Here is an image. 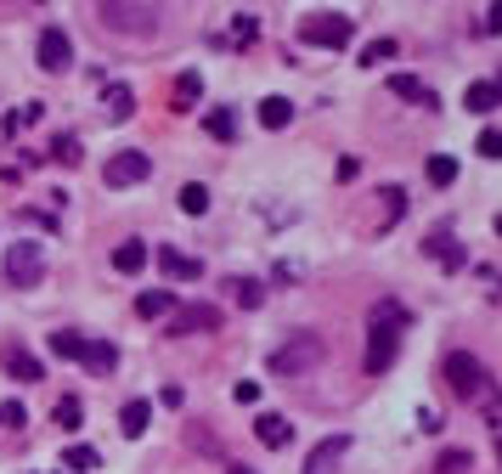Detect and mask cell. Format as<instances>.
<instances>
[{
	"instance_id": "obj_1",
	"label": "cell",
	"mask_w": 502,
	"mask_h": 474,
	"mask_svg": "<svg viewBox=\"0 0 502 474\" xmlns=\"http://www.w3.org/2000/svg\"><path fill=\"white\" fill-rule=\"evenodd\" d=\"M401 328H407V305L401 299H379L367 311V356H362V373L367 378H384L401 356Z\"/></svg>"
},
{
	"instance_id": "obj_2",
	"label": "cell",
	"mask_w": 502,
	"mask_h": 474,
	"mask_svg": "<svg viewBox=\"0 0 502 474\" xmlns=\"http://www.w3.org/2000/svg\"><path fill=\"white\" fill-rule=\"evenodd\" d=\"M322 356H327V344H322V333H310V328H294L277 351L265 356V373L271 378H305L310 368H322Z\"/></svg>"
},
{
	"instance_id": "obj_3",
	"label": "cell",
	"mask_w": 502,
	"mask_h": 474,
	"mask_svg": "<svg viewBox=\"0 0 502 474\" xmlns=\"http://www.w3.org/2000/svg\"><path fill=\"white\" fill-rule=\"evenodd\" d=\"M102 29L108 34H130V40H148L158 29V6H124V0H102L96 6Z\"/></svg>"
},
{
	"instance_id": "obj_4",
	"label": "cell",
	"mask_w": 502,
	"mask_h": 474,
	"mask_svg": "<svg viewBox=\"0 0 502 474\" xmlns=\"http://www.w3.org/2000/svg\"><path fill=\"white\" fill-rule=\"evenodd\" d=\"M441 378H446V390L457 401H480V390H486V368H480V356H469V351H446Z\"/></svg>"
},
{
	"instance_id": "obj_5",
	"label": "cell",
	"mask_w": 502,
	"mask_h": 474,
	"mask_svg": "<svg viewBox=\"0 0 502 474\" xmlns=\"http://www.w3.org/2000/svg\"><path fill=\"white\" fill-rule=\"evenodd\" d=\"M350 34H355V23H350L345 12H310L305 23H300V40H305V46H322V51L350 46Z\"/></svg>"
},
{
	"instance_id": "obj_6",
	"label": "cell",
	"mask_w": 502,
	"mask_h": 474,
	"mask_svg": "<svg viewBox=\"0 0 502 474\" xmlns=\"http://www.w3.org/2000/svg\"><path fill=\"white\" fill-rule=\"evenodd\" d=\"M40 277H46V254H40L34 237H23V243L6 249V283L12 288H34Z\"/></svg>"
},
{
	"instance_id": "obj_7",
	"label": "cell",
	"mask_w": 502,
	"mask_h": 474,
	"mask_svg": "<svg viewBox=\"0 0 502 474\" xmlns=\"http://www.w3.org/2000/svg\"><path fill=\"white\" fill-rule=\"evenodd\" d=\"M34 62H40V68H46V74H62V68H68V62H74V40H68V29H40V40H34Z\"/></svg>"
},
{
	"instance_id": "obj_8",
	"label": "cell",
	"mask_w": 502,
	"mask_h": 474,
	"mask_svg": "<svg viewBox=\"0 0 502 474\" xmlns=\"http://www.w3.org/2000/svg\"><path fill=\"white\" fill-rule=\"evenodd\" d=\"M148 176H153V164H148V153H136V147H124V153H113L102 164V181L108 187H141Z\"/></svg>"
},
{
	"instance_id": "obj_9",
	"label": "cell",
	"mask_w": 502,
	"mask_h": 474,
	"mask_svg": "<svg viewBox=\"0 0 502 474\" xmlns=\"http://www.w3.org/2000/svg\"><path fill=\"white\" fill-rule=\"evenodd\" d=\"M220 328V305H175L170 311V333H215Z\"/></svg>"
},
{
	"instance_id": "obj_10",
	"label": "cell",
	"mask_w": 502,
	"mask_h": 474,
	"mask_svg": "<svg viewBox=\"0 0 502 474\" xmlns=\"http://www.w3.org/2000/svg\"><path fill=\"white\" fill-rule=\"evenodd\" d=\"M424 254H429V260H441L446 271H463V266H469V254H463V243H457V237H452L446 226H435V232L424 237Z\"/></svg>"
},
{
	"instance_id": "obj_11",
	"label": "cell",
	"mask_w": 502,
	"mask_h": 474,
	"mask_svg": "<svg viewBox=\"0 0 502 474\" xmlns=\"http://www.w3.org/2000/svg\"><path fill=\"white\" fill-rule=\"evenodd\" d=\"M345 458H350V435H327V441L305 458V469H300V474H333Z\"/></svg>"
},
{
	"instance_id": "obj_12",
	"label": "cell",
	"mask_w": 502,
	"mask_h": 474,
	"mask_svg": "<svg viewBox=\"0 0 502 474\" xmlns=\"http://www.w3.org/2000/svg\"><path fill=\"white\" fill-rule=\"evenodd\" d=\"M0 373H6V378H17V384H40V378H46V368H40V356L17 351V344H6V351H0Z\"/></svg>"
},
{
	"instance_id": "obj_13",
	"label": "cell",
	"mask_w": 502,
	"mask_h": 474,
	"mask_svg": "<svg viewBox=\"0 0 502 474\" xmlns=\"http://www.w3.org/2000/svg\"><path fill=\"white\" fill-rule=\"evenodd\" d=\"M372 198H379V214L367 221V232H390V226L407 214V192H401V187H379Z\"/></svg>"
},
{
	"instance_id": "obj_14",
	"label": "cell",
	"mask_w": 502,
	"mask_h": 474,
	"mask_svg": "<svg viewBox=\"0 0 502 474\" xmlns=\"http://www.w3.org/2000/svg\"><path fill=\"white\" fill-rule=\"evenodd\" d=\"M153 260H158V271L170 277V283H198V277H203V266L193 260V254H181V249H158Z\"/></svg>"
},
{
	"instance_id": "obj_15",
	"label": "cell",
	"mask_w": 502,
	"mask_h": 474,
	"mask_svg": "<svg viewBox=\"0 0 502 474\" xmlns=\"http://www.w3.org/2000/svg\"><path fill=\"white\" fill-rule=\"evenodd\" d=\"M255 441L271 446V451H282L288 441H294V424H288L282 413H260V418H255Z\"/></svg>"
},
{
	"instance_id": "obj_16",
	"label": "cell",
	"mask_w": 502,
	"mask_h": 474,
	"mask_svg": "<svg viewBox=\"0 0 502 474\" xmlns=\"http://www.w3.org/2000/svg\"><path fill=\"white\" fill-rule=\"evenodd\" d=\"M148 418H153V401H148V396H130V401L119 406V429H124L130 441H136V435H148Z\"/></svg>"
},
{
	"instance_id": "obj_17",
	"label": "cell",
	"mask_w": 502,
	"mask_h": 474,
	"mask_svg": "<svg viewBox=\"0 0 502 474\" xmlns=\"http://www.w3.org/2000/svg\"><path fill=\"white\" fill-rule=\"evenodd\" d=\"M79 361H85L91 373H102V378H108V373L119 368V351H113L108 339H85V351H79Z\"/></svg>"
},
{
	"instance_id": "obj_18",
	"label": "cell",
	"mask_w": 502,
	"mask_h": 474,
	"mask_svg": "<svg viewBox=\"0 0 502 474\" xmlns=\"http://www.w3.org/2000/svg\"><path fill=\"white\" fill-rule=\"evenodd\" d=\"M102 114H108L113 124L130 119L136 114V91H130V85H108V91H102Z\"/></svg>"
},
{
	"instance_id": "obj_19",
	"label": "cell",
	"mask_w": 502,
	"mask_h": 474,
	"mask_svg": "<svg viewBox=\"0 0 502 474\" xmlns=\"http://www.w3.org/2000/svg\"><path fill=\"white\" fill-rule=\"evenodd\" d=\"M226 288H232V305L238 311H260L265 305V283H255V277H232Z\"/></svg>"
},
{
	"instance_id": "obj_20",
	"label": "cell",
	"mask_w": 502,
	"mask_h": 474,
	"mask_svg": "<svg viewBox=\"0 0 502 474\" xmlns=\"http://www.w3.org/2000/svg\"><path fill=\"white\" fill-rule=\"evenodd\" d=\"M390 91L401 96V102H417V107H435V91H429V85L417 79V74H395V79H390Z\"/></svg>"
},
{
	"instance_id": "obj_21",
	"label": "cell",
	"mask_w": 502,
	"mask_h": 474,
	"mask_svg": "<svg viewBox=\"0 0 502 474\" xmlns=\"http://www.w3.org/2000/svg\"><path fill=\"white\" fill-rule=\"evenodd\" d=\"M153 260V254H148V243H136V237H130V243H119L113 249V271H124V277H136L141 266H148Z\"/></svg>"
},
{
	"instance_id": "obj_22",
	"label": "cell",
	"mask_w": 502,
	"mask_h": 474,
	"mask_svg": "<svg viewBox=\"0 0 502 474\" xmlns=\"http://www.w3.org/2000/svg\"><path fill=\"white\" fill-rule=\"evenodd\" d=\"M170 311H175V288H153V294L136 299V316H148V322L153 316H170Z\"/></svg>"
},
{
	"instance_id": "obj_23",
	"label": "cell",
	"mask_w": 502,
	"mask_h": 474,
	"mask_svg": "<svg viewBox=\"0 0 502 474\" xmlns=\"http://www.w3.org/2000/svg\"><path fill=\"white\" fill-rule=\"evenodd\" d=\"M288 119H294V102H288V96H265L260 102V124H265V131H282Z\"/></svg>"
},
{
	"instance_id": "obj_24",
	"label": "cell",
	"mask_w": 502,
	"mask_h": 474,
	"mask_svg": "<svg viewBox=\"0 0 502 474\" xmlns=\"http://www.w3.org/2000/svg\"><path fill=\"white\" fill-rule=\"evenodd\" d=\"M463 107H469V114H491V107H502L497 91H491V79H474L469 91H463Z\"/></svg>"
},
{
	"instance_id": "obj_25",
	"label": "cell",
	"mask_w": 502,
	"mask_h": 474,
	"mask_svg": "<svg viewBox=\"0 0 502 474\" xmlns=\"http://www.w3.org/2000/svg\"><path fill=\"white\" fill-rule=\"evenodd\" d=\"M79 424H85V401H79V396H62V401H57V429H68V435H74Z\"/></svg>"
},
{
	"instance_id": "obj_26",
	"label": "cell",
	"mask_w": 502,
	"mask_h": 474,
	"mask_svg": "<svg viewBox=\"0 0 502 474\" xmlns=\"http://www.w3.org/2000/svg\"><path fill=\"white\" fill-rule=\"evenodd\" d=\"M198 96H203V79H198L193 68H186V74L175 79V114H186V107H193Z\"/></svg>"
},
{
	"instance_id": "obj_27",
	"label": "cell",
	"mask_w": 502,
	"mask_h": 474,
	"mask_svg": "<svg viewBox=\"0 0 502 474\" xmlns=\"http://www.w3.org/2000/svg\"><path fill=\"white\" fill-rule=\"evenodd\" d=\"M203 131L215 136V141H232V136H238V119H232V107H215V114L203 119Z\"/></svg>"
},
{
	"instance_id": "obj_28",
	"label": "cell",
	"mask_w": 502,
	"mask_h": 474,
	"mask_svg": "<svg viewBox=\"0 0 502 474\" xmlns=\"http://www.w3.org/2000/svg\"><path fill=\"white\" fill-rule=\"evenodd\" d=\"M469 469H474V458H469L463 446H446L441 458H435V474H469Z\"/></svg>"
},
{
	"instance_id": "obj_29",
	"label": "cell",
	"mask_w": 502,
	"mask_h": 474,
	"mask_svg": "<svg viewBox=\"0 0 502 474\" xmlns=\"http://www.w3.org/2000/svg\"><path fill=\"white\" fill-rule=\"evenodd\" d=\"M175 204H181L186 214H203V209H209V187H203V181H186V187L175 192Z\"/></svg>"
},
{
	"instance_id": "obj_30",
	"label": "cell",
	"mask_w": 502,
	"mask_h": 474,
	"mask_svg": "<svg viewBox=\"0 0 502 474\" xmlns=\"http://www.w3.org/2000/svg\"><path fill=\"white\" fill-rule=\"evenodd\" d=\"M395 51H401L395 40H372V46H362V57H355V62H362V68H384Z\"/></svg>"
},
{
	"instance_id": "obj_31",
	"label": "cell",
	"mask_w": 502,
	"mask_h": 474,
	"mask_svg": "<svg viewBox=\"0 0 502 474\" xmlns=\"http://www.w3.org/2000/svg\"><path fill=\"white\" fill-rule=\"evenodd\" d=\"M102 458H96V446H68L62 451V469H74V474H91Z\"/></svg>"
},
{
	"instance_id": "obj_32",
	"label": "cell",
	"mask_w": 502,
	"mask_h": 474,
	"mask_svg": "<svg viewBox=\"0 0 502 474\" xmlns=\"http://www.w3.org/2000/svg\"><path fill=\"white\" fill-rule=\"evenodd\" d=\"M79 351H85V339H79V333H68V328H62V333H51V356H62V361H79Z\"/></svg>"
},
{
	"instance_id": "obj_33",
	"label": "cell",
	"mask_w": 502,
	"mask_h": 474,
	"mask_svg": "<svg viewBox=\"0 0 502 474\" xmlns=\"http://www.w3.org/2000/svg\"><path fill=\"white\" fill-rule=\"evenodd\" d=\"M429 181H435V187H452V181H457V159H452V153H435V159H429Z\"/></svg>"
},
{
	"instance_id": "obj_34",
	"label": "cell",
	"mask_w": 502,
	"mask_h": 474,
	"mask_svg": "<svg viewBox=\"0 0 502 474\" xmlns=\"http://www.w3.org/2000/svg\"><path fill=\"white\" fill-rule=\"evenodd\" d=\"M255 34H260V17H255V12H238V17H232V46H248Z\"/></svg>"
},
{
	"instance_id": "obj_35",
	"label": "cell",
	"mask_w": 502,
	"mask_h": 474,
	"mask_svg": "<svg viewBox=\"0 0 502 474\" xmlns=\"http://www.w3.org/2000/svg\"><path fill=\"white\" fill-rule=\"evenodd\" d=\"M51 159L74 169V164H79V159H85V153H79V141H74V136H57V147H51Z\"/></svg>"
},
{
	"instance_id": "obj_36",
	"label": "cell",
	"mask_w": 502,
	"mask_h": 474,
	"mask_svg": "<svg viewBox=\"0 0 502 474\" xmlns=\"http://www.w3.org/2000/svg\"><path fill=\"white\" fill-rule=\"evenodd\" d=\"M29 413H23V401H0V429H23Z\"/></svg>"
},
{
	"instance_id": "obj_37",
	"label": "cell",
	"mask_w": 502,
	"mask_h": 474,
	"mask_svg": "<svg viewBox=\"0 0 502 474\" xmlns=\"http://www.w3.org/2000/svg\"><path fill=\"white\" fill-rule=\"evenodd\" d=\"M474 153H480V159H502V131H480Z\"/></svg>"
},
{
	"instance_id": "obj_38",
	"label": "cell",
	"mask_w": 502,
	"mask_h": 474,
	"mask_svg": "<svg viewBox=\"0 0 502 474\" xmlns=\"http://www.w3.org/2000/svg\"><path fill=\"white\" fill-rule=\"evenodd\" d=\"M34 119H40V102H23V107L6 119V131H23V124H34Z\"/></svg>"
},
{
	"instance_id": "obj_39",
	"label": "cell",
	"mask_w": 502,
	"mask_h": 474,
	"mask_svg": "<svg viewBox=\"0 0 502 474\" xmlns=\"http://www.w3.org/2000/svg\"><path fill=\"white\" fill-rule=\"evenodd\" d=\"M232 396H238L243 406H255V401H260V384H255V378H243V384H238V390H232Z\"/></svg>"
},
{
	"instance_id": "obj_40",
	"label": "cell",
	"mask_w": 502,
	"mask_h": 474,
	"mask_svg": "<svg viewBox=\"0 0 502 474\" xmlns=\"http://www.w3.org/2000/svg\"><path fill=\"white\" fill-rule=\"evenodd\" d=\"M480 34H502V6H491L486 17H480Z\"/></svg>"
},
{
	"instance_id": "obj_41",
	"label": "cell",
	"mask_w": 502,
	"mask_h": 474,
	"mask_svg": "<svg viewBox=\"0 0 502 474\" xmlns=\"http://www.w3.org/2000/svg\"><path fill=\"white\" fill-rule=\"evenodd\" d=\"M158 401H164V406H181L186 396H181V384H164V390H158Z\"/></svg>"
},
{
	"instance_id": "obj_42",
	"label": "cell",
	"mask_w": 502,
	"mask_h": 474,
	"mask_svg": "<svg viewBox=\"0 0 502 474\" xmlns=\"http://www.w3.org/2000/svg\"><path fill=\"white\" fill-rule=\"evenodd\" d=\"M491 91H497V102H502V68H497V79H491Z\"/></svg>"
},
{
	"instance_id": "obj_43",
	"label": "cell",
	"mask_w": 502,
	"mask_h": 474,
	"mask_svg": "<svg viewBox=\"0 0 502 474\" xmlns=\"http://www.w3.org/2000/svg\"><path fill=\"white\" fill-rule=\"evenodd\" d=\"M497 463H502V435H497Z\"/></svg>"
},
{
	"instance_id": "obj_44",
	"label": "cell",
	"mask_w": 502,
	"mask_h": 474,
	"mask_svg": "<svg viewBox=\"0 0 502 474\" xmlns=\"http://www.w3.org/2000/svg\"><path fill=\"white\" fill-rule=\"evenodd\" d=\"M497 232H502V214H497Z\"/></svg>"
},
{
	"instance_id": "obj_45",
	"label": "cell",
	"mask_w": 502,
	"mask_h": 474,
	"mask_svg": "<svg viewBox=\"0 0 502 474\" xmlns=\"http://www.w3.org/2000/svg\"><path fill=\"white\" fill-rule=\"evenodd\" d=\"M243 474H248V469H243Z\"/></svg>"
}]
</instances>
